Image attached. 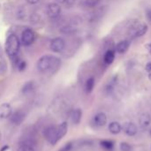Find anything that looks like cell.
Listing matches in <instances>:
<instances>
[{"mask_svg": "<svg viewBox=\"0 0 151 151\" xmlns=\"http://www.w3.org/2000/svg\"><path fill=\"white\" fill-rule=\"evenodd\" d=\"M20 48V41L18 36L14 34H11L8 35L5 41V52L11 58L16 57L19 51Z\"/></svg>", "mask_w": 151, "mask_h": 151, "instance_id": "1", "label": "cell"}, {"mask_svg": "<svg viewBox=\"0 0 151 151\" xmlns=\"http://www.w3.org/2000/svg\"><path fill=\"white\" fill-rule=\"evenodd\" d=\"M43 135L45 139L51 144L55 145L58 142V141L61 140L58 133V126H50L43 131Z\"/></svg>", "mask_w": 151, "mask_h": 151, "instance_id": "2", "label": "cell"}, {"mask_svg": "<svg viewBox=\"0 0 151 151\" xmlns=\"http://www.w3.org/2000/svg\"><path fill=\"white\" fill-rule=\"evenodd\" d=\"M51 60H52L51 55H46L40 58L36 64V67L38 71L41 73H49L51 65Z\"/></svg>", "mask_w": 151, "mask_h": 151, "instance_id": "3", "label": "cell"}, {"mask_svg": "<svg viewBox=\"0 0 151 151\" xmlns=\"http://www.w3.org/2000/svg\"><path fill=\"white\" fill-rule=\"evenodd\" d=\"M65 41L62 37H56L50 41V48L54 53H62L65 50Z\"/></svg>", "mask_w": 151, "mask_h": 151, "instance_id": "4", "label": "cell"}, {"mask_svg": "<svg viewBox=\"0 0 151 151\" xmlns=\"http://www.w3.org/2000/svg\"><path fill=\"white\" fill-rule=\"evenodd\" d=\"M35 40V34L32 29L27 28L21 34V43L24 46H29L34 43Z\"/></svg>", "mask_w": 151, "mask_h": 151, "instance_id": "5", "label": "cell"}, {"mask_svg": "<svg viewBox=\"0 0 151 151\" xmlns=\"http://www.w3.org/2000/svg\"><path fill=\"white\" fill-rule=\"evenodd\" d=\"M47 15L50 19H55L59 16L61 12V7L57 3H50L47 6Z\"/></svg>", "mask_w": 151, "mask_h": 151, "instance_id": "6", "label": "cell"}, {"mask_svg": "<svg viewBox=\"0 0 151 151\" xmlns=\"http://www.w3.org/2000/svg\"><path fill=\"white\" fill-rule=\"evenodd\" d=\"M25 119H26V113L23 111L19 110L12 113L10 117V121L12 124L19 126L25 120Z\"/></svg>", "mask_w": 151, "mask_h": 151, "instance_id": "7", "label": "cell"}, {"mask_svg": "<svg viewBox=\"0 0 151 151\" xmlns=\"http://www.w3.org/2000/svg\"><path fill=\"white\" fill-rule=\"evenodd\" d=\"M149 30V27L147 24H141L136 26L135 27L131 29L132 32V35L134 38H140L143 35H145L147 34Z\"/></svg>", "mask_w": 151, "mask_h": 151, "instance_id": "8", "label": "cell"}, {"mask_svg": "<svg viewBox=\"0 0 151 151\" xmlns=\"http://www.w3.org/2000/svg\"><path fill=\"white\" fill-rule=\"evenodd\" d=\"M122 131L128 136H134L137 134V127L133 122H125L122 126Z\"/></svg>", "mask_w": 151, "mask_h": 151, "instance_id": "9", "label": "cell"}, {"mask_svg": "<svg viewBox=\"0 0 151 151\" xmlns=\"http://www.w3.org/2000/svg\"><path fill=\"white\" fill-rule=\"evenodd\" d=\"M130 47V42L128 40H122L115 46V52L119 54H125Z\"/></svg>", "mask_w": 151, "mask_h": 151, "instance_id": "10", "label": "cell"}, {"mask_svg": "<svg viewBox=\"0 0 151 151\" xmlns=\"http://www.w3.org/2000/svg\"><path fill=\"white\" fill-rule=\"evenodd\" d=\"M12 113V109L9 104L4 103L0 104V119H8L11 117Z\"/></svg>", "mask_w": 151, "mask_h": 151, "instance_id": "11", "label": "cell"}, {"mask_svg": "<svg viewBox=\"0 0 151 151\" xmlns=\"http://www.w3.org/2000/svg\"><path fill=\"white\" fill-rule=\"evenodd\" d=\"M94 124L96 127H104L107 123V116L104 112H99L94 117Z\"/></svg>", "mask_w": 151, "mask_h": 151, "instance_id": "12", "label": "cell"}, {"mask_svg": "<svg viewBox=\"0 0 151 151\" xmlns=\"http://www.w3.org/2000/svg\"><path fill=\"white\" fill-rule=\"evenodd\" d=\"M139 124L142 128L145 129L151 124V116L150 113H142L139 119Z\"/></svg>", "mask_w": 151, "mask_h": 151, "instance_id": "13", "label": "cell"}, {"mask_svg": "<svg viewBox=\"0 0 151 151\" xmlns=\"http://www.w3.org/2000/svg\"><path fill=\"white\" fill-rule=\"evenodd\" d=\"M60 66H61V60H60V58H57V57L52 56L51 65H50V68L49 73H51V74L56 73L59 70Z\"/></svg>", "mask_w": 151, "mask_h": 151, "instance_id": "14", "label": "cell"}, {"mask_svg": "<svg viewBox=\"0 0 151 151\" xmlns=\"http://www.w3.org/2000/svg\"><path fill=\"white\" fill-rule=\"evenodd\" d=\"M82 118V111L81 109H75L72 111L71 114V120L74 125L80 124Z\"/></svg>", "mask_w": 151, "mask_h": 151, "instance_id": "15", "label": "cell"}, {"mask_svg": "<svg viewBox=\"0 0 151 151\" xmlns=\"http://www.w3.org/2000/svg\"><path fill=\"white\" fill-rule=\"evenodd\" d=\"M77 32V28L72 25H65L60 28V33L65 35H73Z\"/></svg>", "mask_w": 151, "mask_h": 151, "instance_id": "16", "label": "cell"}, {"mask_svg": "<svg viewBox=\"0 0 151 151\" xmlns=\"http://www.w3.org/2000/svg\"><path fill=\"white\" fill-rule=\"evenodd\" d=\"M108 129H109L111 134H119L122 131V126L119 122L113 121V122L110 123Z\"/></svg>", "mask_w": 151, "mask_h": 151, "instance_id": "17", "label": "cell"}, {"mask_svg": "<svg viewBox=\"0 0 151 151\" xmlns=\"http://www.w3.org/2000/svg\"><path fill=\"white\" fill-rule=\"evenodd\" d=\"M115 59V50H108L104 56V61L106 65H111Z\"/></svg>", "mask_w": 151, "mask_h": 151, "instance_id": "18", "label": "cell"}, {"mask_svg": "<svg viewBox=\"0 0 151 151\" xmlns=\"http://www.w3.org/2000/svg\"><path fill=\"white\" fill-rule=\"evenodd\" d=\"M34 88H35V83L34 81H27L26 82L23 87L21 88V93L23 95H27L29 94L30 92H32L34 90Z\"/></svg>", "mask_w": 151, "mask_h": 151, "instance_id": "19", "label": "cell"}, {"mask_svg": "<svg viewBox=\"0 0 151 151\" xmlns=\"http://www.w3.org/2000/svg\"><path fill=\"white\" fill-rule=\"evenodd\" d=\"M17 17L19 20H27L28 18L27 15V9L25 8V6H19V8L18 9V12H17Z\"/></svg>", "mask_w": 151, "mask_h": 151, "instance_id": "20", "label": "cell"}, {"mask_svg": "<svg viewBox=\"0 0 151 151\" xmlns=\"http://www.w3.org/2000/svg\"><path fill=\"white\" fill-rule=\"evenodd\" d=\"M95 87V79L93 77H90L87 80L86 84H85V90L87 93H91L94 89Z\"/></svg>", "mask_w": 151, "mask_h": 151, "instance_id": "21", "label": "cell"}, {"mask_svg": "<svg viewBox=\"0 0 151 151\" xmlns=\"http://www.w3.org/2000/svg\"><path fill=\"white\" fill-rule=\"evenodd\" d=\"M100 145L106 150H111L114 148V142L110 140H104L100 142Z\"/></svg>", "mask_w": 151, "mask_h": 151, "instance_id": "22", "label": "cell"}, {"mask_svg": "<svg viewBox=\"0 0 151 151\" xmlns=\"http://www.w3.org/2000/svg\"><path fill=\"white\" fill-rule=\"evenodd\" d=\"M119 150H120V151H132L133 148L128 142H122L119 145Z\"/></svg>", "mask_w": 151, "mask_h": 151, "instance_id": "23", "label": "cell"}, {"mask_svg": "<svg viewBox=\"0 0 151 151\" xmlns=\"http://www.w3.org/2000/svg\"><path fill=\"white\" fill-rule=\"evenodd\" d=\"M100 2H101V0H85V4L88 7L93 8V7L97 6L100 4Z\"/></svg>", "mask_w": 151, "mask_h": 151, "instance_id": "24", "label": "cell"}, {"mask_svg": "<svg viewBox=\"0 0 151 151\" xmlns=\"http://www.w3.org/2000/svg\"><path fill=\"white\" fill-rule=\"evenodd\" d=\"M7 72V65L4 60H0V76L5 74Z\"/></svg>", "mask_w": 151, "mask_h": 151, "instance_id": "25", "label": "cell"}, {"mask_svg": "<svg viewBox=\"0 0 151 151\" xmlns=\"http://www.w3.org/2000/svg\"><path fill=\"white\" fill-rule=\"evenodd\" d=\"M17 151H35L33 146H28V145H20L19 150Z\"/></svg>", "mask_w": 151, "mask_h": 151, "instance_id": "26", "label": "cell"}, {"mask_svg": "<svg viewBox=\"0 0 151 151\" xmlns=\"http://www.w3.org/2000/svg\"><path fill=\"white\" fill-rule=\"evenodd\" d=\"M72 150H73V143L72 142H68L64 147H62L58 151H71Z\"/></svg>", "mask_w": 151, "mask_h": 151, "instance_id": "27", "label": "cell"}, {"mask_svg": "<svg viewBox=\"0 0 151 151\" xmlns=\"http://www.w3.org/2000/svg\"><path fill=\"white\" fill-rule=\"evenodd\" d=\"M26 67H27V64H26V62L25 61H20L19 64H18V65H17V68H18V70L19 71V72H23L25 69H26Z\"/></svg>", "mask_w": 151, "mask_h": 151, "instance_id": "28", "label": "cell"}, {"mask_svg": "<svg viewBox=\"0 0 151 151\" xmlns=\"http://www.w3.org/2000/svg\"><path fill=\"white\" fill-rule=\"evenodd\" d=\"M75 2H76V0H65V3L64 4L67 7H72L75 4Z\"/></svg>", "mask_w": 151, "mask_h": 151, "instance_id": "29", "label": "cell"}, {"mask_svg": "<svg viewBox=\"0 0 151 151\" xmlns=\"http://www.w3.org/2000/svg\"><path fill=\"white\" fill-rule=\"evenodd\" d=\"M146 17H147L148 21H149L150 23H151V9L147 11V12H146Z\"/></svg>", "mask_w": 151, "mask_h": 151, "instance_id": "30", "label": "cell"}, {"mask_svg": "<svg viewBox=\"0 0 151 151\" xmlns=\"http://www.w3.org/2000/svg\"><path fill=\"white\" fill-rule=\"evenodd\" d=\"M27 2L29 4H36L40 2V0H27Z\"/></svg>", "mask_w": 151, "mask_h": 151, "instance_id": "31", "label": "cell"}, {"mask_svg": "<svg viewBox=\"0 0 151 151\" xmlns=\"http://www.w3.org/2000/svg\"><path fill=\"white\" fill-rule=\"evenodd\" d=\"M145 69H146L148 72L151 73V63H148V64L146 65V66H145Z\"/></svg>", "mask_w": 151, "mask_h": 151, "instance_id": "32", "label": "cell"}, {"mask_svg": "<svg viewBox=\"0 0 151 151\" xmlns=\"http://www.w3.org/2000/svg\"><path fill=\"white\" fill-rule=\"evenodd\" d=\"M9 150V146L8 145H4V147H2V149L0 150V151H7Z\"/></svg>", "mask_w": 151, "mask_h": 151, "instance_id": "33", "label": "cell"}, {"mask_svg": "<svg viewBox=\"0 0 151 151\" xmlns=\"http://www.w3.org/2000/svg\"><path fill=\"white\" fill-rule=\"evenodd\" d=\"M1 138H2V133H1V131H0V141H1Z\"/></svg>", "mask_w": 151, "mask_h": 151, "instance_id": "34", "label": "cell"}, {"mask_svg": "<svg viewBox=\"0 0 151 151\" xmlns=\"http://www.w3.org/2000/svg\"><path fill=\"white\" fill-rule=\"evenodd\" d=\"M149 78H150V81H151V73H150V75H149Z\"/></svg>", "mask_w": 151, "mask_h": 151, "instance_id": "35", "label": "cell"}, {"mask_svg": "<svg viewBox=\"0 0 151 151\" xmlns=\"http://www.w3.org/2000/svg\"><path fill=\"white\" fill-rule=\"evenodd\" d=\"M150 135H151V130H150Z\"/></svg>", "mask_w": 151, "mask_h": 151, "instance_id": "36", "label": "cell"}]
</instances>
